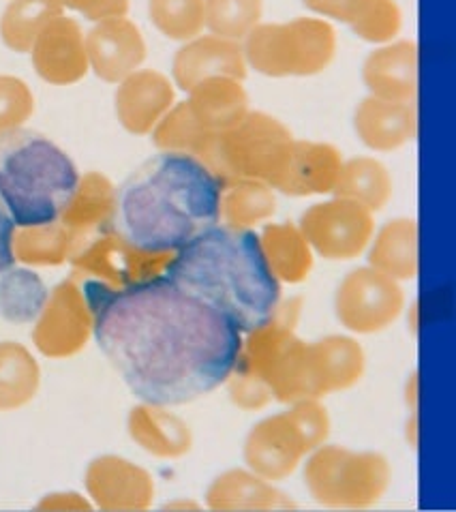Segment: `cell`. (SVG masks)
<instances>
[{"mask_svg": "<svg viewBox=\"0 0 456 512\" xmlns=\"http://www.w3.org/2000/svg\"><path fill=\"white\" fill-rule=\"evenodd\" d=\"M93 337L144 403L187 405L225 384L240 330L165 273L127 288L84 279Z\"/></svg>", "mask_w": 456, "mask_h": 512, "instance_id": "1", "label": "cell"}, {"mask_svg": "<svg viewBox=\"0 0 456 512\" xmlns=\"http://www.w3.org/2000/svg\"><path fill=\"white\" fill-rule=\"evenodd\" d=\"M221 191L200 159L161 150L116 189L112 232L142 251L176 253L219 225Z\"/></svg>", "mask_w": 456, "mask_h": 512, "instance_id": "2", "label": "cell"}, {"mask_svg": "<svg viewBox=\"0 0 456 512\" xmlns=\"http://www.w3.org/2000/svg\"><path fill=\"white\" fill-rule=\"evenodd\" d=\"M165 275L225 315L242 335L268 322L281 303V283L255 230L219 223L178 249Z\"/></svg>", "mask_w": 456, "mask_h": 512, "instance_id": "3", "label": "cell"}, {"mask_svg": "<svg viewBox=\"0 0 456 512\" xmlns=\"http://www.w3.org/2000/svg\"><path fill=\"white\" fill-rule=\"evenodd\" d=\"M78 183L73 159L43 133L22 127L0 131V202L15 228L58 221Z\"/></svg>", "mask_w": 456, "mask_h": 512, "instance_id": "4", "label": "cell"}, {"mask_svg": "<svg viewBox=\"0 0 456 512\" xmlns=\"http://www.w3.org/2000/svg\"><path fill=\"white\" fill-rule=\"evenodd\" d=\"M337 50V30L324 18L260 22L242 41L247 67L275 80L313 78L324 73Z\"/></svg>", "mask_w": 456, "mask_h": 512, "instance_id": "5", "label": "cell"}, {"mask_svg": "<svg viewBox=\"0 0 456 512\" xmlns=\"http://www.w3.org/2000/svg\"><path fill=\"white\" fill-rule=\"evenodd\" d=\"M330 414L322 399H300L290 408L257 423L245 440L242 457L247 468L270 483L290 478L302 459L330 435Z\"/></svg>", "mask_w": 456, "mask_h": 512, "instance_id": "6", "label": "cell"}, {"mask_svg": "<svg viewBox=\"0 0 456 512\" xmlns=\"http://www.w3.org/2000/svg\"><path fill=\"white\" fill-rule=\"evenodd\" d=\"M304 485L311 498L328 508H371L392 485V465L382 453L322 444L307 455Z\"/></svg>", "mask_w": 456, "mask_h": 512, "instance_id": "7", "label": "cell"}, {"mask_svg": "<svg viewBox=\"0 0 456 512\" xmlns=\"http://www.w3.org/2000/svg\"><path fill=\"white\" fill-rule=\"evenodd\" d=\"M292 142V131L279 118L249 110L236 127L217 133L208 168L223 185L230 180H262L275 187Z\"/></svg>", "mask_w": 456, "mask_h": 512, "instance_id": "8", "label": "cell"}, {"mask_svg": "<svg viewBox=\"0 0 456 512\" xmlns=\"http://www.w3.org/2000/svg\"><path fill=\"white\" fill-rule=\"evenodd\" d=\"M300 311V298L281 300L268 322L245 333L247 337L240 343L236 363L225 380L227 395L236 408L257 412L272 401L270 375L287 341L296 335Z\"/></svg>", "mask_w": 456, "mask_h": 512, "instance_id": "9", "label": "cell"}, {"mask_svg": "<svg viewBox=\"0 0 456 512\" xmlns=\"http://www.w3.org/2000/svg\"><path fill=\"white\" fill-rule=\"evenodd\" d=\"M405 309V294L399 281L362 266L343 277L334 296L339 322L356 335H375L390 328Z\"/></svg>", "mask_w": 456, "mask_h": 512, "instance_id": "10", "label": "cell"}, {"mask_svg": "<svg viewBox=\"0 0 456 512\" xmlns=\"http://www.w3.org/2000/svg\"><path fill=\"white\" fill-rule=\"evenodd\" d=\"M298 228L309 240L313 253L330 262H347L371 245L375 219L371 210L358 202L334 195L332 200L304 210Z\"/></svg>", "mask_w": 456, "mask_h": 512, "instance_id": "11", "label": "cell"}, {"mask_svg": "<svg viewBox=\"0 0 456 512\" xmlns=\"http://www.w3.org/2000/svg\"><path fill=\"white\" fill-rule=\"evenodd\" d=\"M174 253L142 251L129 245L116 232H103L86 240L69 258L75 275H88L112 288L155 279L165 273Z\"/></svg>", "mask_w": 456, "mask_h": 512, "instance_id": "12", "label": "cell"}, {"mask_svg": "<svg viewBox=\"0 0 456 512\" xmlns=\"http://www.w3.org/2000/svg\"><path fill=\"white\" fill-rule=\"evenodd\" d=\"M93 337V313L78 277L60 281L50 292L33 328V343L45 358L65 360L80 354Z\"/></svg>", "mask_w": 456, "mask_h": 512, "instance_id": "13", "label": "cell"}, {"mask_svg": "<svg viewBox=\"0 0 456 512\" xmlns=\"http://www.w3.org/2000/svg\"><path fill=\"white\" fill-rule=\"evenodd\" d=\"M367 369V356L354 337L328 335L304 341L300 352V384L304 399H322L354 388Z\"/></svg>", "mask_w": 456, "mask_h": 512, "instance_id": "14", "label": "cell"}, {"mask_svg": "<svg viewBox=\"0 0 456 512\" xmlns=\"http://www.w3.org/2000/svg\"><path fill=\"white\" fill-rule=\"evenodd\" d=\"M88 498L105 512H142L155 500V478L142 465L118 455H101L84 474Z\"/></svg>", "mask_w": 456, "mask_h": 512, "instance_id": "15", "label": "cell"}, {"mask_svg": "<svg viewBox=\"0 0 456 512\" xmlns=\"http://www.w3.org/2000/svg\"><path fill=\"white\" fill-rule=\"evenodd\" d=\"M247 71L249 67L242 43L217 35H200L182 43L172 63L174 84L185 93L210 78H234L245 82Z\"/></svg>", "mask_w": 456, "mask_h": 512, "instance_id": "16", "label": "cell"}, {"mask_svg": "<svg viewBox=\"0 0 456 512\" xmlns=\"http://www.w3.org/2000/svg\"><path fill=\"white\" fill-rule=\"evenodd\" d=\"M30 52L37 73L45 82L56 86L80 82L90 69L82 28L63 15L45 24Z\"/></svg>", "mask_w": 456, "mask_h": 512, "instance_id": "17", "label": "cell"}, {"mask_svg": "<svg viewBox=\"0 0 456 512\" xmlns=\"http://www.w3.org/2000/svg\"><path fill=\"white\" fill-rule=\"evenodd\" d=\"M88 65L103 82H123L146 58L140 28L125 18L101 20L86 37Z\"/></svg>", "mask_w": 456, "mask_h": 512, "instance_id": "18", "label": "cell"}, {"mask_svg": "<svg viewBox=\"0 0 456 512\" xmlns=\"http://www.w3.org/2000/svg\"><path fill=\"white\" fill-rule=\"evenodd\" d=\"M369 95L392 103H414L418 95V45L409 39L379 45L362 63Z\"/></svg>", "mask_w": 456, "mask_h": 512, "instance_id": "19", "label": "cell"}, {"mask_svg": "<svg viewBox=\"0 0 456 512\" xmlns=\"http://www.w3.org/2000/svg\"><path fill=\"white\" fill-rule=\"evenodd\" d=\"M341 165L343 157L337 146L328 142L294 140L290 155H287V161L272 189L290 195V198L332 193Z\"/></svg>", "mask_w": 456, "mask_h": 512, "instance_id": "20", "label": "cell"}, {"mask_svg": "<svg viewBox=\"0 0 456 512\" xmlns=\"http://www.w3.org/2000/svg\"><path fill=\"white\" fill-rule=\"evenodd\" d=\"M174 99V84L167 75L155 69L133 71L120 82L116 93L120 125L133 135H146L176 103Z\"/></svg>", "mask_w": 456, "mask_h": 512, "instance_id": "21", "label": "cell"}, {"mask_svg": "<svg viewBox=\"0 0 456 512\" xmlns=\"http://www.w3.org/2000/svg\"><path fill=\"white\" fill-rule=\"evenodd\" d=\"M206 506L215 512H270L298 508L292 495L283 493L275 483L249 468L221 472L206 489Z\"/></svg>", "mask_w": 456, "mask_h": 512, "instance_id": "22", "label": "cell"}, {"mask_svg": "<svg viewBox=\"0 0 456 512\" xmlns=\"http://www.w3.org/2000/svg\"><path fill=\"white\" fill-rule=\"evenodd\" d=\"M354 129L360 142L373 153H392L416 140V105L382 101L369 95L356 108Z\"/></svg>", "mask_w": 456, "mask_h": 512, "instance_id": "23", "label": "cell"}, {"mask_svg": "<svg viewBox=\"0 0 456 512\" xmlns=\"http://www.w3.org/2000/svg\"><path fill=\"white\" fill-rule=\"evenodd\" d=\"M127 431L144 453L157 459H180L193 448L191 427L165 405H135L127 416Z\"/></svg>", "mask_w": 456, "mask_h": 512, "instance_id": "24", "label": "cell"}, {"mask_svg": "<svg viewBox=\"0 0 456 512\" xmlns=\"http://www.w3.org/2000/svg\"><path fill=\"white\" fill-rule=\"evenodd\" d=\"M114 198L116 189L103 174L90 172L80 176L78 189H75L63 217L58 219L71 234L73 251L97 234L112 230Z\"/></svg>", "mask_w": 456, "mask_h": 512, "instance_id": "25", "label": "cell"}, {"mask_svg": "<svg viewBox=\"0 0 456 512\" xmlns=\"http://www.w3.org/2000/svg\"><path fill=\"white\" fill-rule=\"evenodd\" d=\"M189 108L204 129L223 133L249 114V95L240 80L210 78L189 90Z\"/></svg>", "mask_w": 456, "mask_h": 512, "instance_id": "26", "label": "cell"}, {"mask_svg": "<svg viewBox=\"0 0 456 512\" xmlns=\"http://www.w3.org/2000/svg\"><path fill=\"white\" fill-rule=\"evenodd\" d=\"M264 258L279 283L298 285L309 279L315 253L296 223H268L260 232Z\"/></svg>", "mask_w": 456, "mask_h": 512, "instance_id": "27", "label": "cell"}, {"mask_svg": "<svg viewBox=\"0 0 456 512\" xmlns=\"http://www.w3.org/2000/svg\"><path fill=\"white\" fill-rule=\"evenodd\" d=\"M371 240L373 245L369 251V266L399 283L416 279L420 268V251L418 223L414 219H392Z\"/></svg>", "mask_w": 456, "mask_h": 512, "instance_id": "28", "label": "cell"}, {"mask_svg": "<svg viewBox=\"0 0 456 512\" xmlns=\"http://www.w3.org/2000/svg\"><path fill=\"white\" fill-rule=\"evenodd\" d=\"M392 189V176L382 161L373 157H354L343 161L332 195L358 202L375 215L392 200Z\"/></svg>", "mask_w": 456, "mask_h": 512, "instance_id": "29", "label": "cell"}, {"mask_svg": "<svg viewBox=\"0 0 456 512\" xmlns=\"http://www.w3.org/2000/svg\"><path fill=\"white\" fill-rule=\"evenodd\" d=\"M41 386V367L18 341H0V412H15L33 401Z\"/></svg>", "mask_w": 456, "mask_h": 512, "instance_id": "30", "label": "cell"}, {"mask_svg": "<svg viewBox=\"0 0 456 512\" xmlns=\"http://www.w3.org/2000/svg\"><path fill=\"white\" fill-rule=\"evenodd\" d=\"M277 213L275 189L262 180H230L223 185L219 223L238 230H253Z\"/></svg>", "mask_w": 456, "mask_h": 512, "instance_id": "31", "label": "cell"}, {"mask_svg": "<svg viewBox=\"0 0 456 512\" xmlns=\"http://www.w3.org/2000/svg\"><path fill=\"white\" fill-rule=\"evenodd\" d=\"M150 133L152 142H155L159 150H167V153H185L200 159L204 165H208L210 161L212 146H215L217 138V133H210L197 123V118L193 116L187 101L174 103Z\"/></svg>", "mask_w": 456, "mask_h": 512, "instance_id": "32", "label": "cell"}, {"mask_svg": "<svg viewBox=\"0 0 456 512\" xmlns=\"http://www.w3.org/2000/svg\"><path fill=\"white\" fill-rule=\"evenodd\" d=\"M48 296V285L33 270L11 266L0 273V318L9 324H35Z\"/></svg>", "mask_w": 456, "mask_h": 512, "instance_id": "33", "label": "cell"}, {"mask_svg": "<svg viewBox=\"0 0 456 512\" xmlns=\"http://www.w3.org/2000/svg\"><path fill=\"white\" fill-rule=\"evenodd\" d=\"M71 251V234L60 221L30 225V228H15V262H22L26 266H60L69 262Z\"/></svg>", "mask_w": 456, "mask_h": 512, "instance_id": "34", "label": "cell"}, {"mask_svg": "<svg viewBox=\"0 0 456 512\" xmlns=\"http://www.w3.org/2000/svg\"><path fill=\"white\" fill-rule=\"evenodd\" d=\"M58 0H13L0 22V35L13 52H30L45 24L60 15Z\"/></svg>", "mask_w": 456, "mask_h": 512, "instance_id": "35", "label": "cell"}, {"mask_svg": "<svg viewBox=\"0 0 456 512\" xmlns=\"http://www.w3.org/2000/svg\"><path fill=\"white\" fill-rule=\"evenodd\" d=\"M264 0H204L206 30L232 41H245L262 22Z\"/></svg>", "mask_w": 456, "mask_h": 512, "instance_id": "36", "label": "cell"}, {"mask_svg": "<svg viewBox=\"0 0 456 512\" xmlns=\"http://www.w3.org/2000/svg\"><path fill=\"white\" fill-rule=\"evenodd\" d=\"M150 20L159 33L172 41L187 43L204 35V0H150Z\"/></svg>", "mask_w": 456, "mask_h": 512, "instance_id": "37", "label": "cell"}, {"mask_svg": "<svg viewBox=\"0 0 456 512\" xmlns=\"http://www.w3.org/2000/svg\"><path fill=\"white\" fill-rule=\"evenodd\" d=\"M354 35L373 45H384L397 39L403 28V13L397 0H369L360 18L349 26Z\"/></svg>", "mask_w": 456, "mask_h": 512, "instance_id": "38", "label": "cell"}, {"mask_svg": "<svg viewBox=\"0 0 456 512\" xmlns=\"http://www.w3.org/2000/svg\"><path fill=\"white\" fill-rule=\"evenodd\" d=\"M33 110L35 101L28 86L11 75H0V131L22 127Z\"/></svg>", "mask_w": 456, "mask_h": 512, "instance_id": "39", "label": "cell"}, {"mask_svg": "<svg viewBox=\"0 0 456 512\" xmlns=\"http://www.w3.org/2000/svg\"><path fill=\"white\" fill-rule=\"evenodd\" d=\"M302 5L315 13L317 18L352 26L360 18L364 7L369 5V0H302Z\"/></svg>", "mask_w": 456, "mask_h": 512, "instance_id": "40", "label": "cell"}, {"mask_svg": "<svg viewBox=\"0 0 456 512\" xmlns=\"http://www.w3.org/2000/svg\"><path fill=\"white\" fill-rule=\"evenodd\" d=\"M58 3L82 11L90 20L125 18L129 7L127 0H58Z\"/></svg>", "mask_w": 456, "mask_h": 512, "instance_id": "41", "label": "cell"}, {"mask_svg": "<svg viewBox=\"0 0 456 512\" xmlns=\"http://www.w3.org/2000/svg\"><path fill=\"white\" fill-rule=\"evenodd\" d=\"M13 236H15V223L7 213L5 204L0 202V273L15 264L13 255Z\"/></svg>", "mask_w": 456, "mask_h": 512, "instance_id": "42", "label": "cell"}, {"mask_svg": "<svg viewBox=\"0 0 456 512\" xmlns=\"http://www.w3.org/2000/svg\"><path fill=\"white\" fill-rule=\"evenodd\" d=\"M165 508H170V510H172V508H185V510L189 508V510H200L202 506H200V504H193V502H180V504H165Z\"/></svg>", "mask_w": 456, "mask_h": 512, "instance_id": "43", "label": "cell"}]
</instances>
